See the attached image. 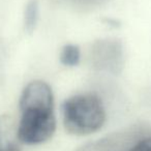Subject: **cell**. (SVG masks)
<instances>
[{
  "instance_id": "obj_1",
  "label": "cell",
  "mask_w": 151,
  "mask_h": 151,
  "mask_svg": "<svg viewBox=\"0 0 151 151\" xmlns=\"http://www.w3.org/2000/svg\"><path fill=\"white\" fill-rule=\"evenodd\" d=\"M64 128L73 136H88L99 132L106 122V111L97 95L86 93L68 97L62 104Z\"/></svg>"
},
{
  "instance_id": "obj_2",
  "label": "cell",
  "mask_w": 151,
  "mask_h": 151,
  "mask_svg": "<svg viewBox=\"0 0 151 151\" xmlns=\"http://www.w3.org/2000/svg\"><path fill=\"white\" fill-rule=\"evenodd\" d=\"M21 117L17 128L20 143L38 145L49 141L56 130L54 108L26 107L20 109Z\"/></svg>"
},
{
  "instance_id": "obj_3",
  "label": "cell",
  "mask_w": 151,
  "mask_h": 151,
  "mask_svg": "<svg viewBox=\"0 0 151 151\" xmlns=\"http://www.w3.org/2000/svg\"><path fill=\"white\" fill-rule=\"evenodd\" d=\"M92 57L96 67L115 73L120 71L123 64L122 47L116 40H101L95 42Z\"/></svg>"
},
{
  "instance_id": "obj_4",
  "label": "cell",
  "mask_w": 151,
  "mask_h": 151,
  "mask_svg": "<svg viewBox=\"0 0 151 151\" xmlns=\"http://www.w3.org/2000/svg\"><path fill=\"white\" fill-rule=\"evenodd\" d=\"M54 108V95L52 88L44 81H32L22 91L19 101V109L26 107Z\"/></svg>"
},
{
  "instance_id": "obj_5",
  "label": "cell",
  "mask_w": 151,
  "mask_h": 151,
  "mask_svg": "<svg viewBox=\"0 0 151 151\" xmlns=\"http://www.w3.org/2000/svg\"><path fill=\"white\" fill-rule=\"evenodd\" d=\"M40 15V6L37 0H30L24 12V28L28 33H32L36 27Z\"/></svg>"
},
{
  "instance_id": "obj_6",
  "label": "cell",
  "mask_w": 151,
  "mask_h": 151,
  "mask_svg": "<svg viewBox=\"0 0 151 151\" xmlns=\"http://www.w3.org/2000/svg\"><path fill=\"white\" fill-rule=\"evenodd\" d=\"M18 141L5 125V121L0 120V151H21Z\"/></svg>"
},
{
  "instance_id": "obj_7",
  "label": "cell",
  "mask_w": 151,
  "mask_h": 151,
  "mask_svg": "<svg viewBox=\"0 0 151 151\" xmlns=\"http://www.w3.org/2000/svg\"><path fill=\"white\" fill-rule=\"evenodd\" d=\"M81 60L79 46L73 44L65 45L60 53V62L65 66H77Z\"/></svg>"
},
{
  "instance_id": "obj_8",
  "label": "cell",
  "mask_w": 151,
  "mask_h": 151,
  "mask_svg": "<svg viewBox=\"0 0 151 151\" xmlns=\"http://www.w3.org/2000/svg\"><path fill=\"white\" fill-rule=\"evenodd\" d=\"M127 151H151V137L137 141Z\"/></svg>"
}]
</instances>
